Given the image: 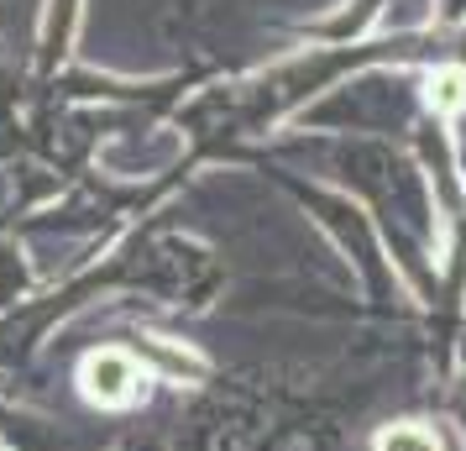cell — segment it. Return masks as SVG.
I'll list each match as a JSON object with an SVG mask.
<instances>
[{
  "label": "cell",
  "mask_w": 466,
  "mask_h": 451,
  "mask_svg": "<svg viewBox=\"0 0 466 451\" xmlns=\"http://www.w3.org/2000/svg\"><path fill=\"white\" fill-rule=\"evenodd\" d=\"M393 0H340L330 5L325 16H304V22H278L289 37L299 43H315V47H346V43H361L372 26L388 16Z\"/></svg>",
  "instance_id": "1"
},
{
  "label": "cell",
  "mask_w": 466,
  "mask_h": 451,
  "mask_svg": "<svg viewBox=\"0 0 466 451\" xmlns=\"http://www.w3.org/2000/svg\"><path fill=\"white\" fill-rule=\"evenodd\" d=\"M127 384H131V363L127 357H89V367H85V388H89V399H121L127 394Z\"/></svg>",
  "instance_id": "2"
},
{
  "label": "cell",
  "mask_w": 466,
  "mask_h": 451,
  "mask_svg": "<svg viewBox=\"0 0 466 451\" xmlns=\"http://www.w3.org/2000/svg\"><path fill=\"white\" fill-rule=\"evenodd\" d=\"M0 5H5V0H0Z\"/></svg>",
  "instance_id": "7"
},
{
  "label": "cell",
  "mask_w": 466,
  "mask_h": 451,
  "mask_svg": "<svg viewBox=\"0 0 466 451\" xmlns=\"http://www.w3.org/2000/svg\"><path fill=\"white\" fill-rule=\"evenodd\" d=\"M194 11H199V0H178V16L184 22H194Z\"/></svg>",
  "instance_id": "6"
},
{
  "label": "cell",
  "mask_w": 466,
  "mask_h": 451,
  "mask_svg": "<svg viewBox=\"0 0 466 451\" xmlns=\"http://www.w3.org/2000/svg\"><path fill=\"white\" fill-rule=\"evenodd\" d=\"M378 451H441V446H435V436H424V430H388L378 441Z\"/></svg>",
  "instance_id": "3"
},
{
  "label": "cell",
  "mask_w": 466,
  "mask_h": 451,
  "mask_svg": "<svg viewBox=\"0 0 466 451\" xmlns=\"http://www.w3.org/2000/svg\"><path fill=\"white\" fill-rule=\"evenodd\" d=\"M466 26V0H435V32H461Z\"/></svg>",
  "instance_id": "4"
},
{
  "label": "cell",
  "mask_w": 466,
  "mask_h": 451,
  "mask_svg": "<svg viewBox=\"0 0 466 451\" xmlns=\"http://www.w3.org/2000/svg\"><path fill=\"white\" fill-rule=\"evenodd\" d=\"M11 85H16V74H11V64H5V47H0V95H5Z\"/></svg>",
  "instance_id": "5"
}]
</instances>
